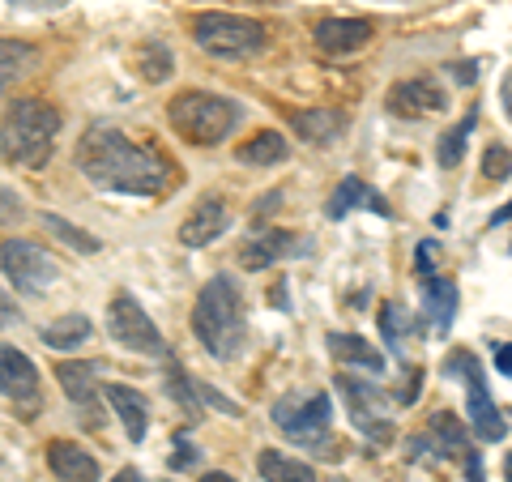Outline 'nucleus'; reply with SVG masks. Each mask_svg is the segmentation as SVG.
<instances>
[{"label": "nucleus", "mask_w": 512, "mask_h": 482, "mask_svg": "<svg viewBox=\"0 0 512 482\" xmlns=\"http://www.w3.org/2000/svg\"><path fill=\"white\" fill-rule=\"evenodd\" d=\"M137 73L146 77V82H163V77H171V52L163 43H146L137 52Z\"/></svg>", "instance_id": "obj_28"}, {"label": "nucleus", "mask_w": 512, "mask_h": 482, "mask_svg": "<svg viewBox=\"0 0 512 482\" xmlns=\"http://www.w3.org/2000/svg\"><path fill=\"white\" fill-rule=\"evenodd\" d=\"M167 120L192 146H222L244 120V107L210 90H184L167 103Z\"/></svg>", "instance_id": "obj_4"}, {"label": "nucleus", "mask_w": 512, "mask_h": 482, "mask_svg": "<svg viewBox=\"0 0 512 482\" xmlns=\"http://www.w3.org/2000/svg\"><path fill=\"white\" fill-rule=\"evenodd\" d=\"M256 465H261L265 482H316V470L308 461L286 457V453H278V448H265V453L256 457Z\"/></svg>", "instance_id": "obj_23"}, {"label": "nucleus", "mask_w": 512, "mask_h": 482, "mask_svg": "<svg viewBox=\"0 0 512 482\" xmlns=\"http://www.w3.org/2000/svg\"><path fill=\"white\" fill-rule=\"evenodd\" d=\"M56 380L60 389L69 393V401L77 410H86L99 419V380H94V367L90 363H60L56 367Z\"/></svg>", "instance_id": "obj_18"}, {"label": "nucleus", "mask_w": 512, "mask_h": 482, "mask_svg": "<svg viewBox=\"0 0 512 482\" xmlns=\"http://www.w3.org/2000/svg\"><path fill=\"white\" fill-rule=\"evenodd\" d=\"M0 393L13 397V401L39 397V367L13 346H0Z\"/></svg>", "instance_id": "obj_14"}, {"label": "nucleus", "mask_w": 512, "mask_h": 482, "mask_svg": "<svg viewBox=\"0 0 512 482\" xmlns=\"http://www.w3.org/2000/svg\"><path fill=\"white\" fill-rule=\"evenodd\" d=\"M282 158H286V137L274 133V128H265V133H256L252 141L239 146V163H248V167H274Z\"/></svg>", "instance_id": "obj_25"}, {"label": "nucleus", "mask_w": 512, "mask_h": 482, "mask_svg": "<svg viewBox=\"0 0 512 482\" xmlns=\"http://www.w3.org/2000/svg\"><path fill=\"white\" fill-rule=\"evenodd\" d=\"M13 5H56V0H13Z\"/></svg>", "instance_id": "obj_43"}, {"label": "nucleus", "mask_w": 512, "mask_h": 482, "mask_svg": "<svg viewBox=\"0 0 512 482\" xmlns=\"http://www.w3.org/2000/svg\"><path fill=\"white\" fill-rule=\"evenodd\" d=\"M94 329H90V320L86 316H60V320H52V325L43 329V342L52 346V350H73V346H86V337H90Z\"/></svg>", "instance_id": "obj_26"}, {"label": "nucleus", "mask_w": 512, "mask_h": 482, "mask_svg": "<svg viewBox=\"0 0 512 482\" xmlns=\"http://www.w3.org/2000/svg\"><path fill=\"white\" fill-rule=\"evenodd\" d=\"M504 478H508V482H512V453H508V457H504Z\"/></svg>", "instance_id": "obj_44"}, {"label": "nucleus", "mask_w": 512, "mask_h": 482, "mask_svg": "<svg viewBox=\"0 0 512 482\" xmlns=\"http://www.w3.org/2000/svg\"><path fill=\"white\" fill-rule=\"evenodd\" d=\"M474 111L466 120H461L457 128H448L444 133V141H440V150H436V158H440V167H457L461 163V154H466V137H470V128H474Z\"/></svg>", "instance_id": "obj_29"}, {"label": "nucleus", "mask_w": 512, "mask_h": 482, "mask_svg": "<svg viewBox=\"0 0 512 482\" xmlns=\"http://www.w3.org/2000/svg\"><path fill=\"white\" fill-rule=\"evenodd\" d=\"M43 222H47V231H56V235H60V239H64V244H69L73 252H99V248H103V244H99V239H94V235L77 231L73 222H64V218H52V214H47Z\"/></svg>", "instance_id": "obj_30"}, {"label": "nucleus", "mask_w": 512, "mask_h": 482, "mask_svg": "<svg viewBox=\"0 0 512 482\" xmlns=\"http://www.w3.org/2000/svg\"><path fill=\"white\" fill-rule=\"evenodd\" d=\"M13 320H18V308H13V299H9L5 291H0V329H9Z\"/></svg>", "instance_id": "obj_34"}, {"label": "nucleus", "mask_w": 512, "mask_h": 482, "mask_svg": "<svg viewBox=\"0 0 512 482\" xmlns=\"http://www.w3.org/2000/svg\"><path fill=\"white\" fill-rule=\"evenodd\" d=\"M77 167L90 184L107 192H128V197H163L175 180V167L158 150L137 146L120 128H90L77 146Z\"/></svg>", "instance_id": "obj_1"}, {"label": "nucleus", "mask_w": 512, "mask_h": 482, "mask_svg": "<svg viewBox=\"0 0 512 482\" xmlns=\"http://www.w3.org/2000/svg\"><path fill=\"white\" fill-rule=\"evenodd\" d=\"M466 465H470V482H483V465H478V453H474V448L466 453Z\"/></svg>", "instance_id": "obj_37"}, {"label": "nucleus", "mask_w": 512, "mask_h": 482, "mask_svg": "<svg viewBox=\"0 0 512 482\" xmlns=\"http://www.w3.org/2000/svg\"><path fill=\"white\" fill-rule=\"evenodd\" d=\"M291 252H295L291 231H265V235H256L239 248V265L244 269H269L274 261H282V256H291Z\"/></svg>", "instance_id": "obj_19"}, {"label": "nucleus", "mask_w": 512, "mask_h": 482, "mask_svg": "<svg viewBox=\"0 0 512 482\" xmlns=\"http://www.w3.org/2000/svg\"><path fill=\"white\" fill-rule=\"evenodd\" d=\"M22 218H26L22 197H13V192L0 188V222H22Z\"/></svg>", "instance_id": "obj_33"}, {"label": "nucleus", "mask_w": 512, "mask_h": 482, "mask_svg": "<svg viewBox=\"0 0 512 482\" xmlns=\"http://www.w3.org/2000/svg\"><path fill=\"white\" fill-rule=\"evenodd\" d=\"M448 367H461V372H466V393H470L466 414H470V423H474V431H478V440H487V444L504 440L508 427H504L500 410H495V401H491V393H487V380H483V367H478V359L470 355V350H461V355L448 359Z\"/></svg>", "instance_id": "obj_10"}, {"label": "nucleus", "mask_w": 512, "mask_h": 482, "mask_svg": "<svg viewBox=\"0 0 512 482\" xmlns=\"http://www.w3.org/2000/svg\"><path fill=\"white\" fill-rule=\"evenodd\" d=\"M329 355L346 367H363V372H372V376L384 372V355L372 342H363L359 333H329Z\"/></svg>", "instance_id": "obj_20"}, {"label": "nucleus", "mask_w": 512, "mask_h": 482, "mask_svg": "<svg viewBox=\"0 0 512 482\" xmlns=\"http://www.w3.org/2000/svg\"><path fill=\"white\" fill-rule=\"evenodd\" d=\"M504 222H512V201L504 205V210H495V214H491V227H504Z\"/></svg>", "instance_id": "obj_38"}, {"label": "nucleus", "mask_w": 512, "mask_h": 482, "mask_svg": "<svg viewBox=\"0 0 512 482\" xmlns=\"http://www.w3.org/2000/svg\"><path fill=\"white\" fill-rule=\"evenodd\" d=\"M291 128L308 146H333V141L346 133V116L338 107H308V111H295Z\"/></svg>", "instance_id": "obj_16"}, {"label": "nucleus", "mask_w": 512, "mask_h": 482, "mask_svg": "<svg viewBox=\"0 0 512 482\" xmlns=\"http://www.w3.org/2000/svg\"><path fill=\"white\" fill-rule=\"evenodd\" d=\"M453 77H457V82H474V64H457V69H453Z\"/></svg>", "instance_id": "obj_39"}, {"label": "nucleus", "mask_w": 512, "mask_h": 482, "mask_svg": "<svg viewBox=\"0 0 512 482\" xmlns=\"http://www.w3.org/2000/svg\"><path fill=\"white\" fill-rule=\"evenodd\" d=\"M483 175H487V180H508V175H512V154L504 146H491L487 158H483Z\"/></svg>", "instance_id": "obj_32"}, {"label": "nucleus", "mask_w": 512, "mask_h": 482, "mask_svg": "<svg viewBox=\"0 0 512 482\" xmlns=\"http://www.w3.org/2000/svg\"><path fill=\"white\" fill-rule=\"evenodd\" d=\"M201 482H235V478H231V474H205Z\"/></svg>", "instance_id": "obj_42"}, {"label": "nucleus", "mask_w": 512, "mask_h": 482, "mask_svg": "<svg viewBox=\"0 0 512 482\" xmlns=\"http://www.w3.org/2000/svg\"><path fill=\"white\" fill-rule=\"evenodd\" d=\"M60 133V111L43 99H18L0 116V154L18 167H43Z\"/></svg>", "instance_id": "obj_3"}, {"label": "nucleus", "mask_w": 512, "mask_h": 482, "mask_svg": "<svg viewBox=\"0 0 512 482\" xmlns=\"http://www.w3.org/2000/svg\"><path fill=\"white\" fill-rule=\"evenodd\" d=\"M367 39H372V22L363 18H325L316 26V47L325 56H350L367 47Z\"/></svg>", "instance_id": "obj_13"}, {"label": "nucleus", "mask_w": 512, "mask_h": 482, "mask_svg": "<svg viewBox=\"0 0 512 482\" xmlns=\"http://www.w3.org/2000/svg\"><path fill=\"white\" fill-rule=\"evenodd\" d=\"M39 64V52L22 39H0V99H5V90L18 82V77H26L30 69Z\"/></svg>", "instance_id": "obj_22"}, {"label": "nucleus", "mask_w": 512, "mask_h": 482, "mask_svg": "<svg viewBox=\"0 0 512 482\" xmlns=\"http://www.w3.org/2000/svg\"><path fill=\"white\" fill-rule=\"evenodd\" d=\"M0 269L9 273V282L22 295H43L60 278V265L39 244H30V239H5L0 244Z\"/></svg>", "instance_id": "obj_6"}, {"label": "nucleus", "mask_w": 512, "mask_h": 482, "mask_svg": "<svg viewBox=\"0 0 512 482\" xmlns=\"http://www.w3.org/2000/svg\"><path fill=\"white\" fill-rule=\"evenodd\" d=\"M107 401H111V410L120 414L128 440H133V444L146 440V431H150V401L141 397L137 389H128V384H107Z\"/></svg>", "instance_id": "obj_17"}, {"label": "nucleus", "mask_w": 512, "mask_h": 482, "mask_svg": "<svg viewBox=\"0 0 512 482\" xmlns=\"http://www.w3.org/2000/svg\"><path fill=\"white\" fill-rule=\"evenodd\" d=\"M192 329H197L201 346L214 359H235L248 342V316H244V291L239 282L218 273L201 286L197 308H192Z\"/></svg>", "instance_id": "obj_2"}, {"label": "nucleus", "mask_w": 512, "mask_h": 482, "mask_svg": "<svg viewBox=\"0 0 512 482\" xmlns=\"http://www.w3.org/2000/svg\"><path fill=\"white\" fill-rule=\"evenodd\" d=\"M111 482H141V474H137V470H120V474L111 478Z\"/></svg>", "instance_id": "obj_41"}, {"label": "nucleus", "mask_w": 512, "mask_h": 482, "mask_svg": "<svg viewBox=\"0 0 512 482\" xmlns=\"http://www.w3.org/2000/svg\"><path fill=\"white\" fill-rule=\"evenodd\" d=\"M359 201H372V205H384L380 197H376V192L372 188H367L363 180H359V175H346V180L338 184V192H333V197H329V218L333 222H338V218H346L350 210H355V205Z\"/></svg>", "instance_id": "obj_27"}, {"label": "nucleus", "mask_w": 512, "mask_h": 482, "mask_svg": "<svg viewBox=\"0 0 512 482\" xmlns=\"http://www.w3.org/2000/svg\"><path fill=\"white\" fill-rule=\"evenodd\" d=\"M495 367H500L504 376H512V346H508V342L495 346Z\"/></svg>", "instance_id": "obj_35"}, {"label": "nucleus", "mask_w": 512, "mask_h": 482, "mask_svg": "<svg viewBox=\"0 0 512 482\" xmlns=\"http://www.w3.org/2000/svg\"><path fill=\"white\" fill-rule=\"evenodd\" d=\"M423 308H427L431 325L444 333L448 325H453V312H457V282L453 278H440V273L423 278Z\"/></svg>", "instance_id": "obj_21"}, {"label": "nucleus", "mask_w": 512, "mask_h": 482, "mask_svg": "<svg viewBox=\"0 0 512 482\" xmlns=\"http://www.w3.org/2000/svg\"><path fill=\"white\" fill-rule=\"evenodd\" d=\"M47 465L60 482H99V461H94L82 444L73 440H52L47 444Z\"/></svg>", "instance_id": "obj_15"}, {"label": "nucleus", "mask_w": 512, "mask_h": 482, "mask_svg": "<svg viewBox=\"0 0 512 482\" xmlns=\"http://www.w3.org/2000/svg\"><path fill=\"white\" fill-rule=\"evenodd\" d=\"M500 99H504V107H508V120H512V69L504 73V86H500Z\"/></svg>", "instance_id": "obj_36"}, {"label": "nucleus", "mask_w": 512, "mask_h": 482, "mask_svg": "<svg viewBox=\"0 0 512 482\" xmlns=\"http://www.w3.org/2000/svg\"><path fill=\"white\" fill-rule=\"evenodd\" d=\"M427 440L436 444V453L440 457H461V453H470V444H466V431H461L457 423V414H431V423H427Z\"/></svg>", "instance_id": "obj_24"}, {"label": "nucleus", "mask_w": 512, "mask_h": 482, "mask_svg": "<svg viewBox=\"0 0 512 482\" xmlns=\"http://www.w3.org/2000/svg\"><path fill=\"white\" fill-rule=\"evenodd\" d=\"M389 111L393 116H406V120H419V116H431V111H444L448 107V94L436 77H406L389 90Z\"/></svg>", "instance_id": "obj_11"}, {"label": "nucleus", "mask_w": 512, "mask_h": 482, "mask_svg": "<svg viewBox=\"0 0 512 482\" xmlns=\"http://www.w3.org/2000/svg\"><path fill=\"white\" fill-rule=\"evenodd\" d=\"M227 227H231L227 201H222V197H201V201L188 210V218H184L180 244H188V248H205V244H214V239L227 231Z\"/></svg>", "instance_id": "obj_12"}, {"label": "nucleus", "mask_w": 512, "mask_h": 482, "mask_svg": "<svg viewBox=\"0 0 512 482\" xmlns=\"http://www.w3.org/2000/svg\"><path fill=\"white\" fill-rule=\"evenodd\" d=\"M192 39H197L201 52H210L218 60H248L256 52H265V26L244 13H201L192 22Z\"/></svg>", "instance_id": "obj_5"}, {"label": "nucleus", "mask_w": 512, "mask_h": 482, "mask_svg": "<svg viewBox=\"0 0 512 482\" xmlns=\"http://www.w3.org/2000/svg\"><path fill=\"white\" fill-rule=\"evenodd\" d=\"M180 448H184V440H180ZM197 461V448H188V453H175V465H192Z\"/></svg>", "instance_id": "obj_40"}, {"label": "nucleus", "mask_w": 512, "mask_h": 482, "mask_svg": "<svg viewBox=\"0 0 512 482\" xmlns=\"http://www.w3.org/2000/svg\"><path fill=\"white\" fill-rule=\"evenodd\" d=\"M329 419H333V406H329V393H291L282 397L274 406V423L286 431L291 440H303V444H316L329 436Z\"/></svg>", "instance_id": "obj_7"}, {"label": "nucleus", "mask_w": 512, "mask_h": 482, "mask_svg": "<svg viewBox=\"0 0 512 482\" xmlns=\"http://www.w3.org/2000/svg\"><path fill=\"white\" fill-rule=\"evenodd\" d=\"M107 329L111 337L124 346V350H137V355H163L167 342H163V333H158V325L146 316V308L120 291L116 299H111V308H107Z\"/></svg>", "instance_id": "obj_8"}, {"label": "nucleus", "mask_w": 512, "mask_h": 482, "mask_svg": "<svg viewBox=\"0 0 512 482\" xmlns=\"http://www.w3.org/2000/svg\"><path fill=\"white\" fill-rule=\"evenodd\" d=\"M338 389L350 406V419L363 436L372 440H393V419H389V397H384L376 384L355 380V376H338Z\"/></svg>", "instance_id": "obj_9"}, {"label": "nucleus", "mask_w": 512, "mask_h": 482, "mask_svg": "<svg viewBox=\"0 0 512 482\" xmlns=\"http://www.w3.org/2000/svg\"><path fill=\"white\" fill-rule=\"evenodd\" d=\"M380 333L389 346H402L406 337V308H397V303H384L380 308Z\"/></svg>", "instance_id": "obj_31"}]
</instances>
